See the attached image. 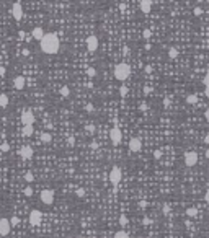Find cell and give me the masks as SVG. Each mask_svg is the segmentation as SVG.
I'll list each match as a JSON object with an SVG mask.
<instances>
[{
    "label": "cell",
    "instance_id": "obj_38",
    "mask_svg": "<svg viewBox=\"0 0 209 238\" xmlns=\"http://www.w3.org/2000/svg\"><path fill=\"white\" fill-rule=\"evenodd\" d=\"M85 129L88 130V132H91V134H93V132H95V126H93V124H87V126H85Z\"/></svg>",
    "mask_w": 209,
    "mask_h": 238
},
{
    "label": "cell",
    "instance_id": "obj_42",
    "mask_svg": "<svg viewBox=\"0 0 209 238\" xmlns=\"http://www.w3.org/2000/svg\"><path fill=\"white\" fill-rule=\"evenodd\" d=\"M142 222H144V225H149V223H150V219H147V217H144V220H142Z\"/></svg>",
    "mask_w": 209,
    "mask_h": 238
},
{
    "label": "cell",
    "instance_id": "obj_21",
    "mask_svg": "<svg viewBox=\"0 0 209 238\" xmlns=\"http://www.w3.org/2000/svg\"><path fill=\"white\" fill-rule=\"evenodd\" d=\"M7 106H8V96L0 95V108H7Z\"/></svg>",
    "mask_w": 209,
    "mask_h": 238
},
{
    "label": "cell",
    "instance_id": "obj_13",
    "mask_svg": "<svg viewBox=\"0 0 209 238\" xmlns=\"http://www.w3.org/2000/svg\"><path fill=\"white\" fill-rule=\"evenodd\" d=\"M141 148H142V142H141V139H137V137L131 139V142H129V152L137 153L139 150H141Z\"/></svg>",
    "mask_w": 209,
    "mask_h": 238
},
{
    "label": "cell",
    "instance_id": "obj_16",
    "mask_svg": "<svg viewBox=\"0 0 209 238\" xmlns=\"http://www.w3.org/2000/svg\"><path fill=\"white\" fill-rule=\"evenodd\" d=\"M31 36H33L36 41H39L43 36H44V29L41 28V26H36V28H33V31H31Z\"/></svg>",
    "mask_w": 209,
    "mask_h": 238
},
{
    "label": "cell",
    "instance_id": "obj_28",
    "mask_svg": "<svg viewBox=\"0 0 209 238\" xmlns=\"http://www.w3.org/2000/svg\"><path fill=\"white\" fill-rule=\"evenodd\" d=\"M8 220H10V223H11V225H13V227H15V225H18V223H20V219H18L17 215H13V217H11V219H8Z\"/></svg>",
    "mask_w": 209,
    "mask_h": 238
},
{
    "label": "cell",
    "instance_id": "obj_33",
    "mask_svg": "<svg viewBox=\"0 0 209 238\" xmlns=\"http://www.w3.org/2000/svg\"><path fill=\"white\" fill-rule=\"evenodd\" d=\"M162 212H164V215H168V214H170V207H168V204H164V205H162Z\"/></svg>",
    "mask_w": 209,
    "mask_h": 238
},
{
    "label": "cell",
    "instance_id": "obj_4",
    "mask_svg": "<svg viewBox=\"0 0 209 238\" xmlns=\"http://www.w3.org/2000/svg\"><path fill=\"white\" fill-rule=\"evenodd\" d=\"M110 140H111L113 145H119L123 142V132H121L119 127H113L110 130Z\"/></svg>",
    "mask_w": 209,
    "mask_h": 238
},
{
    "label": "cell",
    "instance_id": "obj_30",
    "mask_svg": "<svg viewBox=\"0 0 209 238\" xmlns=\"http://www.w3.org/2000/svg\"><path fill=\"white\" fill-rule=\"evenodd\" d=\"M87 75H88V77H95V75H96V70H95L93 67L87 68Z\"/></svg>",
    "mask_w": 209,
    "mask_h": 238
},
{
    "label": "cell",
    "instance_id": "obj_31",
    "mask_svg": "<svg viewBox=\"0 0 209 238\" xmlns=\"http://www.w3.org/2000/svg\"><path fill=\"white\" fill-rule=\"evenodd\" d=\"M142 36H144V39H149V38L152 36V31H150V29H144V33H142Z\"/></svg>",
    "mask_w": 209,
    "mask_h": 238
},
{
    "label": "cell",
    "instance_id": "obj_29",
    "mask_svg": "<svg viewBox=\"0 0 209 238\" xmlns=\"http://www.w3.org/2000/svg\"><path fill=\"white\" fill-rule=\"evenodd\" d=\"M193 13H194L196 17H199V15H203V8H201V7H194V8H193Z\"/></svg>",
    "mask_w": 209,
    "mask_h": 238
},
{
    "label": "cell",
    "instance_id": "obj_36",
    "mask_svg": "<svg viewBox=\"0 0 209 238\" xmlns=\"http://www.w3.org/2000/svg\"><path fill=\"white\" fill-rule=\"evenodd\" d=\"M119 223H121V225H126V223H128V217H126L124 214L119 217Z\"/></svg>",
    "mask_w": 209,
    "mask_h": 238
},
{
    "label": "cell",
    "instance_id": "obj_5",
    "mask_svg": "<svg viewBox=\"0 0 209 238\" xmlns=\"http://www.w3.org/2000/svg\"><path fill=\"white\" fill-rule=\"evenodd\" d=\"M39 199H41L43 204L51 205L52 202H54V191H52V189H44V191H41Z\"/></svg>",
    "mask_w": 209,
    "mask_h": 238
},
{
    "label": "cell",
    "instance_id": "obj_43",
    "mask_svg": "<svg viewBox=\"0 0 209 238\" xmlns=\"http://www.w3.org/2000/svg\"><path fill=\"white\" fill-rule=\"evenodd\" d=\"M141 109H142V111H146V109H147V103H142V104H141Z\"/></svg>",
    "mask_w": 209,
    "mask_h": 238
},
{
    "label": "cell",
    "instance_id": "obj_46",
    "mask_svg": "<svg viewBox=\"0 0 209 238\" xmlns=\"http://www.w3.org/2000/svg\"><path fill=\"white\" fill-rule=\"evenodd\" d=\"M204 201H206V202L209 201V193H204Z\"/></svg>",
    "mask_w": 209,
    "mask_h": 238
},
{
    "label": "cell",
    "instance_id": "obj_23",
    "mask_svg": "<svg viewBox=\"0 0 209 238\" xmlns=\"http://www.w3.org/2000/svg\"><path fill=\"white\" fill-rule=\"evenodd\" d=\"M128 93H129V88H128L126 85L119 86V95H121V96H128Z\"/></svg>",
    "mask_w": 209,
    "mask_h": 238
},
{
    "label": "cell",
    "instance_id": "obj_26",
    "mask_svg": "<svg viewBox=\"0 0 209 238\" xmlns=\"http://www.w3.org/2000/svg\"><path fill=\"white\" fill-rule=\"evenodd\" d=\"M33 179H34L33 173H29V171H28V173H25V181H26V183H31Z\"/></svg>",
    "mask_w": 209,
    "mask_h": 238
},
{
    "label": "cell",
    "instance_id": "obj_27",
    "mask_svg": "<svg viewBox=\"0 0 209 238\" xmlns=\"http://www.w3.org/2000/svg\"><path fill=\"white\" fill-rule=\"evenodd\" d=\"M85 111H87L88 114H90V113H95V106H93L91 103H88V104L85 106Z\"/></svg>",
    "mask_w": 209,
    "mask_h": 238
},
{
    "label": "cell",
    "instance_id": "obj_11",
    "mask_svg": "<svg viewBox=\"0 0 209 238\" xmlns=\"http://www.w3.org/2000/svg\"><path fill=\"white\" fill-rule=\"evenodd\" d=\"M29 223L34 225V227L41 223V212L38 209H33L31 212H29Z\"/></svg>",
    "mask_w": 209,
    "mask_h": 238
},
{
    "label": "cell",
    "instance_id": "obj_15",
    "mask_svg": "<svg viewBox=\"0 0 209 238\" xmlns=\"http://www.w3.org/2000/svg\"><path fill=\"white\" fill-rule=\"evenodd\" d=\"M141 10L144 11V13H150V10H152V0H141Z\"/></svg>",
    "mask_w": 209,
    "mask_h": 238
},
{
    "label": "cell",
    "instance_id": "obj_1",
    "mask_svg": "<svg viewBox=\"0 0 209 238\" xmlns=\"http://www.w3.org/2000/svg\"><path fill=\"white\" fill-rule=\"evenodd\" d=\"M39 44L41 51L44 54H57L59 47H61V43H59V38L56 33H44V36L39 39Z\"/></svg>",
    "mask_w": 209,
    "mask_h": 238
},
{
    "label": "cell",
    "instance_id": "obj_40",
    "mask_svg": "<svg viewBox=\"0 0 209 238\" xmlns=\"http://www.w3.org/2000/svg\"><path fill=\"white\" fill-rule=\"evenodd\" d=\"M150 91H152V88H150V86H144V93H146V95H149V93H150Z\"/></svg>",
    "mask_w": 209,
    "mask_h": 238
},
{
    "label": "cell",
    "instance_id": "obj_2",
    "mask_svg": "<svg viewBox=\"0 0 209 238\" xmlns=\"http://www.w3.org/2000/svg\"><path fill=\"white\" fill-rule=\"evenodd\" d=\"M129 75H131V67L128 65V64L121 62V64H118V65L114 67V77H116L119 82L128 80L129 78Z\"/></svg>",
    "mask_w": 209,
    "mask_h": 238
},
{
    "label": "cell",
    "instance_id": "obj_44",
    "mask_svg": "<svg viewBox=\"0 0 209 238\" xmlns=\"http://www.w3.org/2000/svg\"><path fill=\"white\" fill-rule=\"evenodd\" d=\"M139 205H141V207H147V202H146V201H141V202H139Z\"/></svg>",
    "mask_w": 209,
    "mask_h": 238
},
{
    "label": "cell",
    "instance_id": "obj_10",
    "mask_svg": "<svg viewBox=\"0 0 209 238\" xmlns=\"http://www.w3.org/2000/svg\"><path fill=\"white\" fill-rule=\"evenodd\" d=\"M85 43H87V49H88L90 52H95L96 49H98V38H96V36H93V34H91V36H88Z\"/></svg>",
    "mask_w": 209,
    "mask_h": 238
},
{
    "label": "cell",
    "instance_id": "obj_22",
    "mask_svg": "<svg viewBox=\"0 0 209 238\" xmlns=\"http://www.w3.org/2000/svg\"><path fill=\"white\" fill-rule=\"evenodd\" d=\"M186 215L188 217H196L198 215V209H196V207H188L186 209Z\"/></svg>",
    "mask_w": 209,
    "mask_h": 238
},
{
    "label": "cell",
    "instance_id": "obj_18",
    "mask_svg": "<svg viewBox=\"0 0 209 238\" xmlns=\"http://www.w3.org/2000/svg\"><path fill=\"white\" fill-rule=\"evenodd\" d=\"M59 93H61V96H62V98H69V96H70V88L64 85V86H61Z\"/></svg>",
    "mask_w": 209,
    "mask_h": 238
},
{
    "label": "cell",
    "instance_id": "obj_17",
    "mask_svg": "<svg viewBox=\"0 0 209 238\" xmlns=\"http://www.w3.org/2000/svg\"><path fill=\"white\" fill-rule=\"evenodd\" d=\"M33 132H34V129H33V124H23V130H21V134L25 137H29V136H33Z\"/></svg>",
    "mask_w": 209,
    "mask_h": 238
},
{
    "label": "cell",
    "instance_id": "obj_25",
    "mask_svg": "<svg viewBox=\"0 0 209 238\" xmlns=\"http://www.w3.org/2000/svg\"><path fill=\"white\" fill-rule=\"evenodd\" d=\"M168 56L172 57V59H175V57L178 56V49H176V47H170L168 49Z\"/></svg>",
    "mask_w": 209,
    "mask_h": 238
},
{
    "label": "cell",
    "instance_id": "obj_45",
    "mask_svg": "<svg viewBox=\"0 0 209 238\" xmlns=\"http://www.w3.org/2000/svg\"><path fill=\"white\" fill-rule=\"evenodd\" d=\"M18 38H20V39H23V38H25V33H23V31H20V33H18Z\"/></svg>",
    "mask_w": 209,
    "mask_h": 238
},
{
    "label": "cell",
    "instance_id": "obj_35",
    "mask_svg": "<svg viewBox=\"0 0 209 238\" xmlns=\"http://www.w3.org/2000/svg\"><path fill=\"white\" fill-rule=\"evenodd\" d=\"M25 194H26L28 197H29V196H33V187H31V186H26V187H25Z\"/></svg>",
    "mask_w": 209,
    "mask_h": 238
},
{
    "label": "cell",
    "instance_id": "obj_39",
    "mask_svg": "<svg viewBox=\"0 0 209 238\" xmlns=\"http://www.w3.org/2000/svg\"><path fill=\"white\" fill-rule=\"evenodd\" d=\"M203 85H204V86H208V85H209V75H208V74L204 75V78H203Z\"/></svg>",
    "mask_w": 209,
    "mask_h": 238
},
{
    "label": "cell",
    "instance_id": "obj_14",
    "mask_svg": "<svg viewBox=\"0 0 209 238\" xmlns=\"http://www.w3.org/2000/svg\"><path fill=\"white\" fill-rule=\"evenodd\" d=\"M13 86H15L17 90H23V88L26 86V78L21 77V75H18L17 78L13 80Z\"/></svg>",
    "mask_w": 209,
    "mask_h": 238
},
{
    "label": "cell",
    "instance_id": "obj_37",
    "mask_svg": "<svg viewBox=\"0 0 209 238\" xmlns=\"http://www.w3.org/2000/svg\"><path fill=\"white\" fill-rule=\"evenodd\" d=\"M75 194H77L79 197H83V196H85V189H82V187H79V189L75 191Z\"/></svg>",
    "mask_w": 209,
    "mask_h": 238
},
{
    "label": "cell",
    "instance_id": "obj_3",
    "mask_svg": "<svg viewBox=\"0 0 209 238\" xmlns=\"http://www.w3.org/2000/svg\"><path fill=\"white\" fill-rule=\"evenodd\" d=\"M121 179H123V171H121V168L119 166H113L111 171H110V181H111V184L113 186H118L119 183H121Z\"/></svg>",
    "mask_w": 209,
    "mask_h": 238
},
{
    "label": "cell",
    "instance_id": "obj_34",
    "mask_svg": "<svg viewBox=\"0 0 209 238\" xmlns=\"http://www.w3.org/2000/svg\"><path fill=\"white\" fill-rule=\"evenodd\" d=\"M154 158H155V160L162 158V150H154Z\"/></svg>",
    "mask_w": 209,
    "mask_h": 238
},
{
    "label": "cell",
    "instance_id": "obj_6",
    "mask_svg": "<svg viewBox=\"0 0 209 238\" xmlns=\"http://www.w3.org/2000/svg\"><path fill=\"white\" fill-rule=\"evenodd\" d=\"M198 160H199V157H198L196 152L190 150V152L185 153V165H186V166H194V165L198 163Z\"/></svg>",
    "mask_w": 209,
    "mask_h": 238
},
{
    "label": "cell",
    "instance_id": "obj_41",
    "mask_svg": "<svg viewBox=\"0 0 209 238\" xmlns=\"http://www.w3.org/2000/svg\"><path fill=\"white\" fill-rule=\"evenodd\" d=\"M5 74H7V70L3 67H0V77H5Z\"/></svg>",
    "mask_w": 209,
    "mask_h": 238
},
{
    "label": "cell",
    "instance_id": "obj_32",
    "mask_svg": "<svg viewBox=\"0 0 209 238\" xmlns=\"http://www.w3.org/2000/svg\"><path fill=\"white\" fill-rule=\"evenodd\" d=\"M0 150H2V152H8V150H10V145H8L7 142H3V144L0 145Z\"/></svg>",
    "mask_w": 209,
    "mask_h": 238
},
{
    "label": "cell",
    "instance_id": "obj_19",
    "mask_svg": "<svg viewBox=\"0 0 209 238\" xmlns=\"http://www.w3.org/2000/svg\"><path fill=\"white\" fill-rule=\"evenodd\" d=\"M41 140L44 142V144H49V142L52 140V134H49V132H43V134H41Z\"/></svg>",
    "mask_w": 209,
    "mask_h": 238
},
{
    "label": "cell",
    "instance_id": "obj_7",
    "mask_svg": "<svg viewBox=\"0 0 209 238\" xmlns=\"http://www.w3.org/2000/svg\"><path fill=\"white\" fill-rule=\"evenodd\" d=\"M18 155H20V157H21L23 160H31V158H33V155H34V150H33V147H29V145H25V147L20 148Z\"/></svg>",
    "mask_w": 209,
    "mask_h": 238
},
{
    "label": "cell",
    "instance_id": "obj_12",
    "mask_svg": "<svg viewBox=\"0 0 209 238\" xmlns=\"http://www.w3.org/2000/svg\"><path fill=\"white\" fill-rule=\"evenodd\" d=\"M21 122L23 124H33L34 122V114L31 109H25L21 113Z\"/></svg>",
    "mask_w": 209,
    "mask_h": 238
},
{
    "label": "cell",
    "instance_id": "obj_24",
    "mask_svg": "<svg viewBox=\"0 0 209 238\" xmlns=\"http://www.w3.org/2000/svg\"><path fill=\"white\" fill-rule=\"evenodd\" d=\"M114 237H116V238H128V237H129V233L124 232V230H119V232L114 233Z\"/></svg>",
    "mask_w": 209,
    "mask_h": 238
},
{
    "label": "cell",
    "instance_id": "obj_20",
    "mask_svg": "<svg viewBox=\"0 0 209 238\" xmlns=\"http://www.w3.org/2000/svg\"><path fill=\"white\" fill-rule=\"evenodd\" d=\"M186 103L188 104H196V103H198V95H188Z\"/></svg>",
    "mask_w": 209,
    "mask_h": 238
},
{
    "label": "cell",
    "instance_id": "obj_47",
    "mask_svg": "<svg viewBox=\"0 0 209 238\" xmlns=\"http://www.w3.org/2000/svg\"><path fill=\"white\" fill-rule=\"evenodd\" d=\"M196 2H204V0H196Z\"/></svg>",
    "mask_w": 209,
    "mask_h": 238
},
{
    "label": "cell",
    "instance_id": "obj_9",
    "mask_svg": "<svg viewBox=\"0 0 209 238\" xmlns=\"http://www.w3.org/2000/svg\"><path fill=\"white\" fill-rule=\"evenodd\" d=\"M10 228H11V223L8 219H0V235L2 237H7L10 233Z\"/></svg>",
    "mask_w": 209,
    "mask_h": 238
},
{
    "label": "cell",
    "instance_id": "obj_8",
    "mask_svg": "<svg viewBox=\"0 0 209 238\" xmlns=\"http://www.w3.org/2000/svg\"><path fill=\"white\" fill-rule=\"evenodd\" d=\"M10 13H11V17L15 18V20H21V17H23V7H21V3H13L11 8H10Z\"/></svg>",
    "mask_w": 209,
    "mask_h": 238
}]
</instances>
